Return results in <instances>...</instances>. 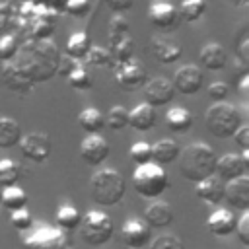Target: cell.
Here are the masks:
<instances>
[{
	"label": "cell",
	"instance_id": "cell-1",
	"mask_svg": "<svg viewBox=\"0 0 249 249\" xmlns=\"http://www.w3.org/2000/svg\"><path fill=\"white\" fill-rule=\"evenodd\" d=\"M60 53L53 41L35 39L18 49L12 60L2 66V82L16 93H29L35 84L51 80L56 74Z\"/></svg>",
	"mask_w": 249,
	"mask_h": 249
},
{
	"label": "cell",
	"instance_id": "cell-2",
	"mask_svg": "<svg viewBox=\"0 0 249 249\" xmlns=\"http://www.w3.org/2000/svg\"><path fill=\"white\" fill-rule=\"evenodd\" d=\"M177 160H179L181 177L191 183H198L216 171L218 156L212 150V146L204 142H193L187 144L183 150H179Z\"/></svg>",
	"mask_w": 249,
	"mask_h": 249
},
{
	"label": "cell",
	"instance_id": "cell-3",
	"mask_svg": "<svg viewBox=\"0 0 249 249\" xmlns=\"http://www.w3.org/2000/svg\"><path fill=\"white\" fill-rule=\"evenodd\" d=\"M89 193L93 202H97L99 206H115L117 202L123 200L126 193V181L117 169L105 167L91 175Z\"/></svg>",
	"mask_w": 249,
	"mask_h": 249
},
{
	"label": "cell",
	"instance_id": "cell-4",
	"mask_svg": "<svg viewBox=\"0 0 249 249\" xmlns=\"http://www.w3.org/2000/svg\"><path fill=\"white\" fill-rule=\"evenodd\" d=\"M241 123H243L241 113L231 103L226 101L212 103L204 113V124L208 132L216 138H231Z\"/></svg>",
	"mask_w": 249,
	"mask_h": 249
},
{
	"label": "cell",
	"instance_id": "cell-5",
	"mask_svg": "<svg viewBox=\"0 0 249 249\" xmlns=\"http://www.w3.org/2000/svg\"><path fill=\"white\" fill-rule=\"evenodd\" d=\"M167 183L169 179L163 165L156 161L140 163L132 173V187L144 198H158L167 189Z\"/></svg>",
	"mask_w": 249,
	"mask_h": 249
},
{
	"label": "cell",
	"instance_id": "cell-6",
	"mask_svg": "<svg viewBox=\"0 0 249 249\" xmlns=\"http://www.w3.org/2000/svg\"><path fill=\"white\" fill-rule=\"evenodd\" d=\"M78 228H80V237L91 247H101V245L109 243L113 237V231H115L113 220L101 210L86 212L82 216Z\"/></svg>",
	"mask_w": 249,
	"mask_h": 249
},
{
	"label": "cell",
	"instance_id": "cell-7",
	"mask_svg": "<svg viewBox=\"0 0 249 249\" xmlns=\"http://www.w3.org/2000/svg\"><path fill=\"white\" fill-rule=\"evenodd\" d=\"M21 249H70V237L58 226H37L21 239Z\"/></svg>",
	"mask_w": 249,
	"mask_h": 249
},
{
	"label": "cell",
	"instance_id": "cell-8",
	"mask_svg": "<svg viewBox=\"0 0 249 249\" xmlns=\"http://www.w3.org/2000/svg\"><path fill=\"white\" fill-rule=\"evenodd\" d=\"M113 70H115L117 86L121 89H124V91H136V89H140L148 82L146 68L138 60H134V58H128L124 62H115Z\"/></svg>",
	"mask_w": 249,
	"mask_h": 249
},
{
	"label": "cell",
	"instance_id": "cell-9",
	"mask_svg": "<svg viewBox=\"0 0 249 249\" xmlns=\"http://www.w3.org/2000/svg\"><path fill=\"white\" fill-rule=\"evenodd\" d=\"M21 154L35 161V163H43L49 160L51 152H53V142H51V136L45 134V132H27V134H21L19 142H18Z\"/></svg>",
	"mask_w": 249,
	"mask_h": 249
},
{
	"label": "cell",
	"instance_id": "cell-10",
	"mask_svg": "<svg viewBox=\"0 0 249 249\" xmlns=\"http://www.w3.org/2000/svg\"><path fill=\"white\" fill-rule=\"evenodd\" d=\"M148 19H150V23H152L156 29H160V31H163V33L175 31V29L179 27V23H181L179 10H177L173 4L165 2V0L154 2V4L148 8Z\"/></svg>",
	"mask_w": 249,
	"mask_h": 249
},
{
	"label": "cell",
	"instance_id": "cell-11",
	"mask_svg": "<svg viewBox=\"0 0 249 249\" xmlns=\"http://www.w3.org/2000/svg\"><path fill=\"white\" fill-rule=\"evenodd\" d=\"M175 93H183V95H195L202 89L204 84V74L198 66L195 64H185L181 68L175 70L173 80H171Z\"/></svg>",
	"mask_w": 249,
	"mask_h": 249
},
{
	"label": "cell",
	"instance_id": "cell-12",
	"mask_svg": "<svg viewBox=\"0 0 249 249\" xmlns=\"http://www.w3.org/2000/svg\"><path fill=\"white\" fill-rule=\"evenodd\" d=\"M150 226L136 216H130L128 220H124L123 228H121V237L124 241L126 247L130 249H142L150 243Z\"/></svg>",
	"mask_w": 249,
	"mask_h": 249
},
{
	"label": "cell",
	"instance_id": "cell-13",
	"mask_svg": "<svg viewBox=\"0 0 249 249\" xmlns=\"http://www.w3.org/2000/svg\"><path fill=\"white\" fill-rule=\"evenodd\" d=\"M142 88H144V99L152 107H163V105L171 103L175 97V88H173L171 80H167L163 76H158V78L146 82Z\"/></svg>",
	"mask_w": 249,
	"mask_h": 249
},
{
	"label": "cell",
	"instance_id": "cell-14",
	"mask_svg": "<svg viewBox=\"0 0 249 249\" xmlns=\"http://www.w3.org/2000/svg\"><path fill=\"white\" fill-rule=\"evenodd\" d=\"M107 156H109V144H107V140L101 134L91 132V134H88L82 140V144H80V158L88 165H91V167L101 165L107 160Z\"/></svg>",
	"mask_w": 249,
	"mask_h": 249
},
{
	"label": "cell",
	"instance_id": "cell-15",
	"mask_svg": "<svg viewBox=\"0 0 249 249\" xmlns=\"http://www.w3.org/2000/svg\"><path fill=\"white\" fill-rule=\"evenodd\" d=\"M224 200L233 210L243 212L249 208V177L245 173L224 183Z\"/></svg>",
	"mask_w": 249,
	"mask_h": 249
},
{
	"label": "cell",
	"instance_id": "cell-16",
	"mask_svg": "<svg viewBox=\"0 0 249 249\" xmlns=\"http://www.w3.org/2000/svg\"><path fill=\"white\" fill-rule=\"evenodd\" d=\"M224 183H226V181H222L216 173H212V175L204 177L202 181L195 183V185H196V187H195V195H196L202 202L216 206V204H220V202L224 200Z\"/></svg>",
	"mask_w": 249,
	"mask_h": 249
},
{
	"label": "cell",
	"instance_id": "cell-17",
	"mask_svg": "<svg viewBox=\"0 0 249 249\" xmlns=\"http://www.w3.org/2000/svg\"><path fill=\"white\" fill-rule=\"evenodd\" d=\"M158 123V113L156 107H152L150 103H138L134 109L128 111V126H132L138 132H148L156 126Z\"/></svg>",
	"mask_w": 249,
	"mask_h": 249
},
{
	"label": "cell",
	"instance_id": "cell-18",
	"mask_svg": "<svg viewBox=\"0 0 249 249\" xmlns=\"http://www.w3.org/2000/svg\"><path fill=\"white\" fill-rule=\"evenodd\" d=\"M150 228H165L175 220V212L169 202L165 200H156L146 206L144 218H142Z\"/></svg>",
	"mask_w": 249,
	"mask_h": 249
},
{
	"label": "cell",
	"instance_id": "cell-19",
	"mask_svg": "<svg viewBox=\"0 0 249 249\" xmlns=\"http://www.w3.org/2000/svg\"><path fill=\"white\" fill-rule=\"evenodd\" d=\"M235 222H237V218L233 216L231 210H228V208H218V210H214V212L208 216L206 226H208V230H210L216 237H228V235L233 233Z\"/></svg>",
	"mask_w": 249,
	"mask_h": 249
},
{
	"label": "cell",
	"instance_id": "cell-20",
	"mask_svg": "<svg viewBox=\"0 0 249 249\" xmlns=\"http://www.w3.org/2000/svg\"><path fill=\"white\" fill-rule=\"evenodd\" d=\"M150 45H152V54L161 64L177 62L183 56V49L177 41H171V39H165V37H154Z\"/></svg>",
	"mask_w": 249,
	"mask_h": 249
},
{
	"label": "cell",
	"instance_id": "cell-21",
	"mask_svg": "<svg viewBox=\"0 0 249 249\" xmlns=\"http://www.w3.org/2000/svg\"><path fill=\"white\" fill-rule=\"evenodd\" d=\"M247 169L249 167L243 161L241 154H224L220 160H216V171L214 173H218V177L222 181H230V179L243 175Z\"/></svg>",
	"mask_w": 249,
	"mask_h": 249
},
{
	"label": "cell",
	"instance_id": "cell-22",
	"mask_svg": "<svg viewBox=\"0 0 249 249\" xmlns=\"http://www.w3.org/2000/svg\"><path fill=\"white\" fill-rule=\"evenodd\" d=\"M198 60L202 64V68L206 70H222L228 62V53L220 43H206L200 53H198Z\"/></svg>",
	"mask_w": 249,
	"mask_h": 249
},
{
	"label": "cell",
	"instance_id": "cell-23",
	"mask_svg": "<svg viewBox=\"0 0 249 249\" xmlns=\"http://www.w3.org/2000/svg\"><path fill=\"white\" fill-rule=\"evenodd\" d=\"M193 123H195L193 113L181 105H175V107L167 109V113H165V124L173 132H179V134L187 132V130H191Z\"/></svg>",
	"mask_w": 249,
	"mask_h": 249
},
{
	"label": "cell",
	"instance_id": "cell-24",
	"mask_svg": "<svg viewBox=\"0 0 249 249\" xmlns=\"http://www.w3.org/2000/svg\"><path fill=\"white\" fill-rule=\"evenodd\" d=\"M179 144L173 138H161L152 146V158L156 160V163L160 165H167L173 163L179 156Z\"/></svg>",
	"mask_w": 249,
	"mask_h": 249
},
{
	"label": "cell",
	"instance_id": "cell-25",
	"mask_svg": "<svg viewBox=\"0 0 249 249\" xmlns=\"http://www.w3.org/2000/svg\"><path fill=\"white\" fill-rule=\"evenodd\" d=\"M91 47V39L86 31H74L68 41H66V47H64V54L72 56L74 60H84L86 53L89 51Z\"/></svg>",
	"mask_w": 249,
	"mask_h": 249
},
{
	"label": "cell",
	"instance_id": "cell-26",
	"mask_svg": "<svg viewBox=\"0 0 249 249\" xmlns=\"http://www.w3.org/2000/svg\"><path fill=\"white\" fill-rule=\"evenodd\" d=\"M21 138V126L12 117H0V148H14Z\"/></svg>",
	"mask_w": 249,
	"mask_h": 249
},
{
	"label": "cell",
	"instance_id": "cell-27",
	"mask_svg": "<svg viewBox=\"0 0 249 249\" xmlns=\"http://www.w3.org/2000/svg\"><path fill=\"white\" fill-rule=\"evenodd\" d=\"M78 124H80V128H82L84 132H88V134L99 132V130L105 126V117H103V113H101L99 109H95V107H86V109H82L80 115H78Z\"/></svg>",
	"mask_w": 249,
	"mask_h": 249
},
{
	"label": "cell",
	"instance_id": "cell-28",
	"mask_svg": "<svg viewBox=\"0 0 249 249\" xmlns=\"http://www.w3.org/2000/svg\"><path fill=\"white\" fill-rule=\"evenodd\" d=\"M27 204V193L18 187V185H10V187H4L2 189V195H0V206H4L6 210H18V208H23Z\"/></svg>",
	"mask_w": 249,
	"mask_h": 249
},
{
	"label": "cell",
	"instance_id": "cell-29",
	"mask_svg": "<svg viewBox=\"0 0 249 249\" xmlns=\"http://www.w3.org/2000/svg\"><path fill=\"white\" fill-rule=\"evenodd\" d=\"M206 8H208V0H183L177 10L181 19H185L187 23H196L206 14Z\"/></svg>",
	"mask_w": 249,
	"mask_h": 249
},
{
	"label": "cell",
	"instance_id": "cell-30",
	"mask_svg": "<svg viewBox=\"0 0 249 249\" xmlns=\"http://www.w3.org/2000/svg\"><path fill=\"white\" fill-rule=\"evenodd\" d=\"M80 220H82L80 212H78L74 206H70V204H62V206H58V210H56V214H54V222H56V226H58L60 230H64V231H72V230H76V228L80 226Z\"/></svg>",
	"mask_w": 249,
	"mask_h": 249
},
{
	"label": "cell",
	"instance_id": "cell-31",
	"mask_svg": "<svg viewBox=\"0 0 249 249\" xmlns=\"http://www.w3.org/2000/svg\"><path fill=\"white\" fill-rule=\"evenodd\" d=\"M21 177V165L16 160L10 158H2L0 160V187H10L16 185Z\"/></svg>",
	"mask_w": 249,
	"mask_h": 249
},
{
	"label": "cell",
	"instance_id": "cell-32",
	"mask_svg": "<svg viewBox=\"0 0 249 249\" xmlns=\"http://www.w3.org/2000/svg\"><path fill=\"white\" fill-rule=\"evenodd\" d=\"M84 60H86L89 66H97V68H105V66H111V68H113V64H115L111 53H109L105 47H101V45H91L89 51L86 53Z\"/></svg>",
	"mask_w": 249,
	"mask_h": 249
},
{
	"label": "cell",
	"instance_id": "cell-33",
	"mask_svg": "<svg viewBox=\"0 0 249 249\" xmlns=\"http://www.w3.org/2000/svg\"><path fill=\"white\" fill-rule=\"evenodd\" d=\"M109 47H111L109 53H111V56H113L115 62H124V60L132 58V54H134V41H132L130 35L121 37L119 41L111 43Z\"/></svg>",
	"mask_w": 249,
	"mask_h": 249
},
{
	"label": "cell",
	"instance_id": "cell-34",
	"mask_svg": "<svg viewBox=\"0 0 249 249\" xmlns=\"http://www.w3.org/2000/svg\"><path fill=\"white\" fill-rule=\"evenodd\" d=\"M66 80H68V84H70V88H74V89H78V91H86V89H91V86H93V82H91V76H89V72L82 66V64H78L68 76H66Z\"/></svg>",
	"mask_w": 249,
	"mask_h": 249
},
{
	"label": "cell",
	"instance_id": "cell-35",
	"mask_svg": "<svg viewBox=\"0 0 249 249\" xmlns=\"http://www.w3.org/2000/svg\"><path fill=\"white\" fill-rule=\"evenodd\" d=\"M105 123L109 124L111 130H123L124 126H128V111L123 105H115L109 109Z\"/></svg>",
	"mask_w": 249,
	"mask_h": 249
},
{
	"label": "cell",
	"instance_id": "cell-36",
	"mask_svg": "<svg viewBox=\"0 0 249 249\" xmlns=\"http://www.w3.org/2000/svg\"><path fill=\"white\" fill-rule=\"evenodd\" d=\"M128 31H130L128 19H126L124 16H115V18L109 21V45L115 43V41H119V39L124 37V35H130Z\"/></svg>",
	"mask_w": 249,
	"mask_h": 249
},
{
	"label": "cell",
	"instance_id": "cell-37",
	"mask_svg": "<svg viewBox=\"0 0 249 249\" xmlns=\"http://www.w3.org/2000/svg\"><path fill=\"white\" fill-rule=\"evenodd\" d=\"M10 224L18 231H29L31 226H33V218H31L29 210L23 206V208H18V210H12L10 212Z\"/></svg>",
	"mask_w": 249,
	"mask_h": 249
},
{
	"label": "cell",
	"instance_id": "cell-38",
	"mask_svg": "<svg viewBox=\"0 0 249 249\" xmlns=\"http://www.w3.org/2000/svg\"><path fill=\"white\" fill-rule=\"evenodd\" d=\"M128 156L130 160L140 165V163H146V161H152V146L148 142H134L128 150Z\"/></svg>",
	"mask_w": 249,
	"mask_h": 249
},
{
	"label": "cell",
	"instance_id": "cell-39",
	"mask_svg": "<svg viewBox=\"0 0 249 249\" xmlns=\"http://www.w3.org/2000/svg\"><path fill=\"white\" fill-rule=\"evenodd\" d=\"M150 249H185L183 241L173 233H161L150 241Z\"/></svg>",
	"mask_w": 249,
	"mask_h": 249
},
{
	"label": "cell",
	"instance_id": "cell-40",
	"mask_svg": "<svg viewBox=\"0 0 249 249\" xmlns=\"http://www.w3.org/2000/svg\"><path fill=\"white\" fill-rule=\"evenodd\" d=\"M62 10L72 18H86L91 10V4L89 0H66Z\"/></svg>",
	"mask_w": 249,
	"mask_h": 249
},
{
	"label": "cell",
	"instance_id": "cell-41",
	"mask_svg": "<svg viewBox=\"0 0 249 249\" xmlns=\"http://www.w3.org/2000/svg\"><path fill=\"white\" fill-rule=\"evenodd\" d=\"M18 39L14 35H2L0 37V60L6 62V60H12L14 54L18 53Z\"/></svg>",
	"mask_w": 249,
	"mask_h": 249
},
{
	"label": "cell",
	"instance_id": "cell-42",
	"mask_svg": "<svg viewBox=\"0 0 249 249\" xmlns=\"http://www.w3.org/2000/svg\"><path fill=\"white\" fill-rule=\"evenodd\" d=\"M233 233L237 235V239L241 241V245L249 247V212H247V210H243L241 216L237 218Z\"/></svg>",
	"mask_w": 249,
	"mask_h": 249
},
{
	"label": "cell",
	"instance_id": "cell-43",
	"mask_svg": "<svg viewBox=\"0 0 249 249\" xmlns=\"http://www.w3.org/2000/svg\"><path fill=\"white\" fill-rule=\"evenodd\" d=\"M230 95V86L226 82H212L208 86V97L216 103V101H226V97Z\"/></svg>",
	"mask_w": 249,
	"mask_h": 249
},
{
	"label": "cell",
	"instance_id": "cell-44",
	"mask_svg": "<svg viewBox=\"0 0 249 249\" xmlns=\"http://www.w3.org/2000/svg\"><path fill=\"white\" fill-rule=\"evenodd\" d=\"M78 66V60H74L72 56H68V54H60V58H58V64H56V74L58 76H62V78H66L74 68Z\"/></svg>",
	"mask_w": 249,
	"mask_h": 249
},
{
	"label": "cell",
	"instance_id": "cell-45",
	"mask_svg": "<svg viewBox=\"0 0 249 249\" xmlns=\"http://www.w3.org/2000/svg\"><path fill=\"white\" fill-rule=\"evenodd\" d=\"M233 140L241 150H249V126L241 123L239 128L233 132Z\"/></svg>",
	"mask_w": 249,
	"mask_h": 249
},
{
	"label": "cell",
	"instance_id": "cell-46",
	"mask_svg": "<svg viewBox=\"0 0 249 249\" xmlns=\"http://www.w3.org/2000/svg\"><path fill=\"white\" fill-rule=\"evenodd\" d=\"M113 12H126L132 6V0H103Z\"/></svg>",
	"mask_w": 249,
	"mask_h": 249
},
{
	"label": "cell",
	"instance_id": "cell-47",
	"mask_svg": "<svg viewBox=\"0 0 249 249\" xmlns=\"http://www.w3.org/2000/svg\"><path fill=\"white\" fill-rule=\"evenodd\" d=\"M239 80H241V82H239V93H241V95H247V86H249V74L241 76Z\"/></svg>",
	"mask_w": 249,
	"mask_h": 249
},
{
	"label": "cell",
	"instance_id": "cell-48",
	"mask_svg": "<svg viewBox=\"0 0 249 249\" xmlns=\"http://www.w3.org/2000/svg\"><path fill=\"white\" fill-rule=\"evenodd\" d=\"M233 4H235V6H247L249 0H233Z\"/></svg>",
	"mask_w": 249,
	"mask_h": 249
},
{
	"label": "cell",
	"instance_id": "cell-49",
	"mask_svg": "<svg viewBox=\"0 0 249 249\" xmlns=\"http://www.w3.org/2000/svg\"><path fill=\"white\" fill-rule=\"evenodd\" d=\"M0 195H2V189H0Z\"/></svg>",
	"mask_w": 249,
	"mask_h": 249
},
{
	"label": "cell",
	"instance_id": "cell-50",
	"mask_svg": "<svg viewBox=\"0 0 249 249\" xmlns=\"http://www.w3.org/2000/svg\"><path fill=\"white\" fill-rule=\"evenodd\" d=\"M128 249H130V247H128Z\"/></svg>",
	"mask_w": 249,
	"mask_h": 249
}]
</instances>
